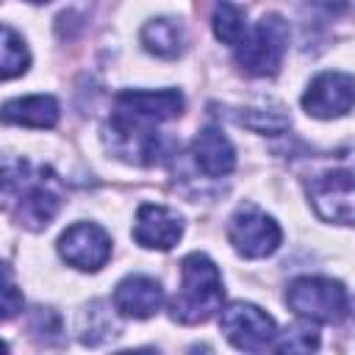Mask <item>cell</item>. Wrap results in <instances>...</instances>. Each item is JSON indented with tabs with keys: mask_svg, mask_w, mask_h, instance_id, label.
<instances>
[{
	"mask_svg": "<svg viewBox=\"0 0 355 355\" xmlns=\"http://www.w3.org/2000/svg\"><path fill=\"white\" fill-rule=\"evenodd\" d=\"M225 300V286L216 263L205 252H191L180 261V288L172 300V319L180 324L208 322Z\"/></svg>",
	"mask_w": 355,
	"mask_h": 355,
	"instance_id": "1",
	"label": "cell"
},
{
	"mask_svg": "<svg viewBox=\"0 0 355 355\" xmlns=\"http://www.w3.org/2000/svg\"><path fill=\"white\" fill-rule=\"evenodd\" d=\"M288 50V22L280 14H263L236 44V64L255 78L275 75Z\"/></svg>",
	"mask_w": 355,
	"mask_h": 355,
	"instance_id": "2",
	"label": "cell"
},
{
	"mask_svg": "<svg viewBox=\"0 0 355 355\" xmlns=\"http://www.w3.org/2000/svg\"><path fill=\"white\" fill-rule=\"evenodd\" d=\"M286 302L297 316L327 324L341 322L349 308L347 288L330 277H297L286 291Z\"/></svg>",
	"mask_w": 355,
	"mask_h": 355,
	"instance_id": "3",
	"label": "cell"
},
{
	"mask_svg": "<svg viewBox=\"0 0 355 355\" xmlns=\"http://www.w3.org/2000/svg\"><path fill=\"white\" fill-rule=\"evenodd\" d=\"M114 105H116V111H114L116 122L150 128V125L180 116L183 94L178 89H158V92H153V89L150 92L147 89H125V92L116 94Z\"/></svg>",
	"mask_w": 355,
	"mask_h": 355,
	"instance_id": "4",
	"label": "cell"
},
{
	"mask_svg": "<svg viewBox=\"0 0 355 355\" xmlns=\"http://www.w3.org/2000/svg\"><path fill=\"white\" fill-rule=\"evenodd\" d=\"M227 239H230V244H233V250L239 255H244V258H266L280 247L283 230L261 208L244 205L230 216Z\"/></svg>",
	"mask_w": 355,
	"mask_h": 355,
	"instance_id": "5",
	"label": "cell"
},
{
	"mask_svg": "<svg viewBox=\"0 0 355 355\" xmlns=\"http://www.w3.org/2000/svg\"><path fill=\"white\" fill-rule=\"evenodd\" d=\"M219 327H222L225 338L236 349H244V352H261L277 336L275 319L266 311H261L258 305H252V302L227 305L222 311V316H219Z\"/></svg>",
	"mask_w": 355,
	"mask_h": 355,
	"instance_id": "6",
	"label": "cell"
},
{
	"mask_svg": "<svg viewBox=\"0 0 355 355\" xmlns=\"http://www.w3.org/2000/svg\"><path fill=\"white\" fill-rule=\"evenodd\" d=\"M313 211L324 222L355 225V178L344 169L324 172L308 183Z\"/></svg>",
	"mask_w": 355,
	"mask_h": 355,
	"instance_id": "7",
	"label": "cell"
},
{
	"mask_svg": "<svg viewBox=\"0 0 355 355\" xmlns=\"http://www.w3.org/2000/svg\"><path fill=\"white\" fill-rule=\"evenodd\" d=\"M355 105V75L349 72H319L305 94H302V108L308 116L316 119H336L344 116Z\"/></svg>",
	"mask_w": 355,
	"mask_h": 355,
	"instance_id": "8",
	"label": "cell"
},
{
	"mask_svg": "<svg viewBox=\"0 0 355 355\" xmlns=\"http://www.w3.org/2000/svg\"><path fill=\"white\" fill-rule=\"evenodd\" d=\"M58 252L69 266L80 272H97L111 258V236L94 222H75L61 233Z\"/></svg>",
	"mask_w": 355,
	"mask_h": 355,
	"instance_id": "9",
	"label": "cell"
},
{
	"mask_svg": "<svg viewBox=\"0 0 355 355\" xmlns=\"http://www.w3.org/2000/svg\"><path fill=\"white\" fill-rule=\"evenodd\" d=\"M183 236V219L158 202H144L136 211L133 239L147 250H172Z\"/></svg>",
	"mask_w": 355,
	"mask_h": 355,
	"instance_id": "10",
	"label": "cell"
},
{
	"mask_svg": "<svg viewBox=\"0 0 355 355\" xmlns=\"http://www.w3.org/2000/svg\"><path fill=\"white\" fill-rule=\"evenodd\" d=\"M164 305V288L147 275H128L114 288V308L128 319H150Z\"/></svg>",
	"mask_w": 355,
	"mask_h": 355,
	"instance_id": "11",
	"label": "cell"
},
{
	"mask_svg": "<svg viewBox=\"0 0 355 355\" xmlns=\"http://www.w3.org/2000/svg\"><path fill=\"white\" fill-rule=\"evenodd\" d=\"M191 155H194V164L200 166V172H205L208 178H222V175L233 172V166H236V150L219 128H202L194 136Z\"/></svg>",
	"mask_w": 355,
	"mask_h": 355,
	"instance_id": "12",
	"label": "cell"
},
{
	"mask_svg": "<svg viewBox=\"0 0 355 355\" xmlns=\"http://www.w3.org/2000/svg\"><path fill=\"white\" fill-rule=\"evenodd\" d=\"M3 122L25 128H53L58 122V103L50 94H28L3 105Z\"/></svg>",
	"mask_w": 355,
	"mask_h": 355,
	"instance_id": "13",
	"label": "cell"
},
{
	"mask_svg": "<svg viewBox=\"0 0 355 355\" xmlns=\"http://www.w3.org/2000/svg\"><path fill=\"white\" fill-rule=\"evenodd\" d=\"M141 44L158 58H178L186 47V28L172 17H155L141 28Z\"/></svg>",
	"mask_w": 355,
	"mask_h": 355,
	"instance_id": "14",
	"label": "cell"
},
{
	"mask_svg": "<svg viewBox=\"0 0 355 355\" xmlns=\"http://www.w3.org/2000/svg\"><path fill=\"white\" fill-rule=\"evenodd\" d=\"M19 222L22 225H28V227H44V225H50V219L58 214V208H61V197L53 191V189H47L44 183H33V186H28L22 194H19Z\"/></svg>",
	"mask_w": 355,
	"mask_h": 355,
	"instance_id": "15",
	"label": "cell"
},
{
	"mask_svg": "<svg viewBox=\"0 0 355 355\" xmlns=\"http://www.w3.org/2000/svg\"><path fill=\"white\" fill-rule=\"evenodd\" d=\"M211 28H214V36L225 44H239L244 36H247V14L244 8H239L236 3L230 0H219L216 8H214V17H211Z\"/></svg>",
	"mask_w": 355,
	"mask_h": 355,
	"instance_id": "16",
	"label": "cell"
},
{
	"mask_svg": "<svg viewBox=\"0 0 355 355\" xmlns=\"http://www.w3.org/2000/svg\"><path fill=\"white\" fill-rule=\"evenodd\" d=\"M28 64H31V53L22 42V36L11 28V25H3V80H11L22 72H28Z\"/></svg>",
	"mask_w": 355,
	"mask_h": 355,
	"instance_id": "17",
	"label": "cell"
},
{
	"mask_svg": "<svg viewBox=\"0 0 355 355\" xmlns=\"http://www.w3.org/2000/svg\"><path fill=\"white\" fill-rule=\"evenodd\" d=\"M86 311L89 313L83 316V327H80V341L83 344H100L103 338L114 336L111 330H116V327H114L111 316L103 311V302H92V308H86Z\"/></svg>",
	"mask_w": 355,
	"mask_h": 355,
	"instance_id": "18",
	"label": "cell"
},
{
	"mask_svg": "<svg viewBox=\"0 0 355 355\" xmlns=\"http://www.w3.org/2000/svg\"><path fill=\"white\" fill-rule=\"evenodd\" d=\"M319 347V333L311 324H297L291 330H286V336L277 341L280 352H308Z\"/></svg>",
	"mask_w": 355,
	"mask_h": 355,
	"instance_id": "19",
	"label": "cell"
},
{
	"mask_svg": "<svg viewBox=\"0 0 355 355\" xmlns=\"http://www.w3.org/2000/svg\"><path fill=\"white\" fill-rule=\"evenodd\" d=\"M3 319H11L17 311H22V297L17 294V286H14V277H11V269L6 266L3 269Z\"/></svg>",
	"mask_w": 355,
	"mask_h": 355,
	"instance_id": "20",
	"label": "cell"
},
{
	"mask_svg": "<svg viewBox=\"0 0 355 355\" xmlns=\"http://www.w3.org/2000/svg\"><path fill=\"white\" fill-rule=\"evenodd\" d=\"M31 3H47V0H31Z\"/></svg>",
	"mask_w": 355,
	"mask_h": 355,
	"instance_id": "21",
	"label": "cell"
}]
</instances>
